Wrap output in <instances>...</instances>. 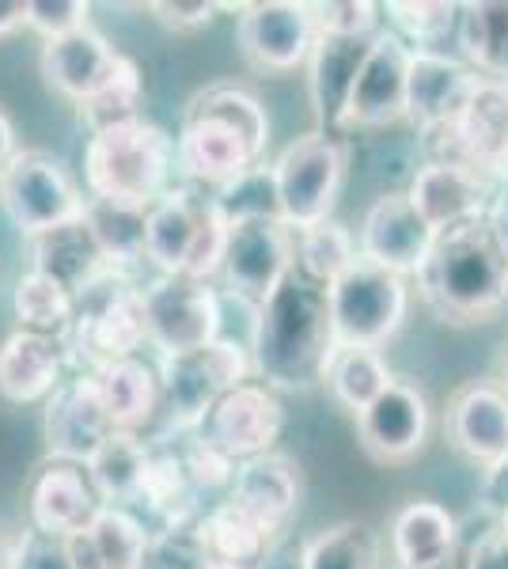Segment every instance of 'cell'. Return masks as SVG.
Listing matches in <instances>:
<instances>
[{"mask_svg":"<svg viewBox=\"0 0 508 569\" xmlns=\"http://www.w3.org/2000/svg\"><path fill=\"white\" fill-rule=\"evenodd\" d=\"M501 391L508 395V361H505V372H501Z\"/></svg>","mask_w":508,"mask_h":569,"instance_id":"59","label":"cell"},{"mask_svg":"<svg viewBox=\"0 0 508 569\" xmlns=\"http://www.w3.org/2000/svg\"><path fill=\"white\" fill-rule=\"evenodd\" d=\"M175 137L156 122H126L88 137L84 190L88 198L152 209L171 190Z\"/></svg>","mask_w":508,"mask_h":569,"instance_id":"4","label":"cell"},{"mask_svg":"<svg viewBox=\"0 0 508 569\" xmlns=\"http://www.w3.org/2000/svg\"><path fill=\"white\" fill-rule=\"evenodd\" d=\"M319 34H338V39H376L384 31V4L372 0H322L311 4Z\"/></svg>","mask_w":508,"mask_h":569,"instance_id":"44","label":"cell"},{"mask_svg":"<svg viewBox=\"0 0 508 569\" xmlns=\"http://www.w3.org/2000/svg\"><path fill=\"white\" fill-rule=\"evenodd\" d=\"M281 220L300 232L308 224L335 217L341 182L349 171V141L341 133H300L270 163Z\"/></svg>","mask_w":508,"mask_h":569,"instance_id":"6","label":"cell"},{"mask_svg":"<svg viewBox=\"0 0 508 569\" xmlns=\"http://www.w3.org/2000/svg\"><path fill=\"white\" fill-rule=\"evenodd\" d=\"M88 531H91V539H96L99 558H103L107 569H137L141 566L145 543H149V528H145L129 509H110L107 505Z\"/></svg>","mask_w":508,"mask_h":569,"instance_id":"43","label":"cell"},{"mask_svg":"<svg viewBox=\"0 0 508 569\" xmlns=\"http://www.w3.org/2000/svg\"><path fill=\"white\" fill-rule=\"evenodd\" d=\"M149 342V319H145V289L126 273H110L88 292L77 297V319L64 335L69 361L84 372L129 361Z\"/></svg>","mask_w":508,"mask_h":569,"instance_id":"5","label":"cell"},{"mask_svg":"<svg viewBox=\"0 0 508 569\" xmlns=\"http://www.w3.org/2000/svg\"><path fill=\"white\" fill-rule=\"evenodd\" d=\"M429 160H456L494 187L508 182V80H478L464 114L429 137Z\"/></svg>","mask_w":508,"mask_h":569,"instance_id":"12","label":"cell"},{"mask_svg":"<svg viewBox=\"0 0 508 569\" xmlns=\"http://www.w3.org/2000/svg\"><path fill=\"white\" fill-rule=\"evenodd\" d=\"M406 194L418 206V213L429 220L432 232H445V228L486 217L497 187L456 160H429L418 168Z\"/></svg>","mask_w":508,"mask_h":569,"instance_id":"22","label":"cell"},{"mask_svg":"<svg viewBox=\"0 0 508 569\" xmlns=\"http://www.w3.org/2000/svg\"><path fill=\"white\" fill-rule=\"evenodd\" d=\"M137 569H217L201 539L198 520H182V525H168L149 531L141 566Z\"/></svg>","mask_w":508,"mask_h":569,"instance_id":"42","label":"cell"},{"mask_svg":"<svg viewBox=\"0 0 508 569\" xmlns=\"http://www.w3.org/2000/svg\"><path fill=\"white\" fill-rule=\"evenodd\" d=\"M360 259L357 240L341 220L327 217L319 224H308L297 232V270L308 273L319 284H335L341 273Z\"/></svg>","mask_w":508,"mask_h":569,"instance_id":"39","label":"cell"},{"mask_svg":"<svg viewBox=\"0 0 508 569\" xmlns=\"http://www.w3.org/2000/svg\"><path fill=\"white\" fill-rule=\"evenodd\" d=\"M456 34L470 69L486 72V80H508V0L459 4Z\"/></svg>","mask_w":508,"mask_h":569,"instance_id":"33","label":"cell"},{"mask_svg":"<svg viewBox=\"0 0 508 569\" xmlns=\"http://www.w3.org/2000/svg\"><path fill=\"white\" fill-rule=\"evenodd\" d=\"M91 16L88 0H27V27L42 34V42L64 39V34L84 31Z\"/></svg>","mask_w":508,"mask_h":569,"instance_id":"45","label":"cell"},{"mask_svg":"<svg viewBox=\"0 0 508 569\" xmlns=\"http://www.w3.org/2000/svg\"><path fill=\"white\" fill-rule=\"evenodd\" d=\"M432 240H437V232L418 213L410 194H384L368 206L365 220H360L357 251L365 262L384 266L399 278H410V273L418 278L432 251Z\"/></svg>","mask_w":508,"mask_h":569,"instance_id":"17","label":"cell"},{"mask_svg":"<svg viewBox=\"0 0 508 569\" xmlns=\"http://www.w3.org/2000/svg\"><path fill=\"white\" fill-rule=\"evenodd\" d=\"M308 569H384V539L365 520H338L308 539Z\"/></svg>","mask_w":508,"mask_h":569,"instance_id":"37","label":"cell"},{"mask_svg":"<svg viewBox=\"0 0 508 569\" xmlns=\"http://www.w3.org/2000/svg\"><path fill=\"white\" fill-rule=\"evenodd\" d=\"M418 292L440 323L475 327L508 308V254L486 217L445 228L418 270Z\"/></svg>","mask_w":508,"mask_h":569,"instance_id":"3","label":"cell"},{"mask_svg":"<svg viewBox=\"0 0 508 569\" xmlns=\"http://www.w3.org/2000/svg\"><path fill=\"white\" fill-rule=\"evenodd\" d=\"M118 66V50L107 42V34H99L96 27H84L77 34H64L42 46V80L50 84L58 96L72 99V103H84L103 88V80Z\"/></svg>","mask_w":508,"mask_h":569,"instance_id":"27","label":"cell"},{"mask_svg":"<svg viewBox=\"0 0 508 569\" xmlns=\"http://www.w3.org/2000/svg\"><path fill=\"white\" fill-rule=\"evenodd\" d=\"M482 501H486L489 512H497V517H501V512L508 509V456L494 467V471H486Z\"/></svg>","mask_w":508,"mask_h":569,"instance_id":"52","label":"cell"},{"mask_svg":"<svg viewBox=\"0 0 508 569\" xmlns=\"http://www.w3.org/2000/svg\"><path fill=\"white\" fill-rule=\"evenodd\" d=\"M198 528L217 569H255L266 558V550L285 536L247 509H239L232 498L201 512Z\"/></svg>","mask_w":508,"mask_h":569,"instance_id":"31","label":"cell"},{"mask_svg":"<svg viewBox=\"0 0 508 569\" xmlns=\"http://www.w3.org/2000/svg\"><path fill=\"white\" fill-rule=\"evenodd\" d=\"M384 20L410 50H432L459 27V4L448 0H387Z\"/></svg>","mask_w":508,"mask_h":569,"instance_id":"41","label":"cell"},{"mask_svg":"<svg viewBox=\"0 0 508 569\" xmlns=\"http://www.w3.org/2000/svg\"><path fill=\"white\" fill-rule=\"evenodd\" d=\"M190 437V433H187ZM182 452V467H187L190 475V486L198 490V498H206V493H217V490H232L236 482V463L225 460V456L209 452L206 445H198V440H187V445L179 448Z\"/></svg>","mask_w":508,"mask_h":569,"instance_id":"46","label":"cell"},{"mask_svg":"<svg viewBox=\"0 0 508 569\" xmlns=\"http://www.w3.org/2000/svg\"><path fill=\"white\" fill-rule=\"evenodd\" d=\"M107 509L99 498L96 482H91L88 463L69 460H46L34 471L27 486V512H31V528L50 531V536H77L96 525V517Z\"/></svg>","mask_w":508,"mask_h":569,"instance_id":"18","label":"cell"},{"mask_svg":"<svg viewBox=\"0 0 508 569\" xmlns=\"http://www.w3.org/2000/svg\"><path fill=\"white\" fill-rule=\"evenodd\" d=\"M220 12V4H209V0H152L149 16L168 31L182 34V31H198V27H209L212 16Z\"/></svg>","mask_w":508,"mask_h":569,"instance_id":"48","label":"cell"},{"mask_svg":"<svg viewBox=\"0 0 508 569\" xmlns=\"http://www.w3.org/2000/svg\"><path fill=\"white\" fill-rule=\"evenodd\" d=\"M406 311H410V284L376 262L357 259L330 284V319L338 346L380 350L387 338L399 335Z\"/></svg>","mask_w":508,"mask_h":569,"instance_id":"7","label":"cell"},{"mask_svg":"<svg viewBox=\"0 0 508 569\" xmlns=\"http://www.w3.org/2000/svg\"><path fill=\"white\" fill-rule=\"evenodd\" d=\"M239 509L266 520L270 528L285 531L289 517L300 505V467L285 452H266L236 467V482L228 490Z\"/></svg>","mask_w":508,"mask_h":569,"instance_id":"29","label":"cell"},{"mask_svg":"<svg viewBox=\"0 0 508 569\" xmlns=\"http://www.w3.org/2000/svg\"><path fill=\"white\" fill-rule=\"evenodd\" d=\"M437 569H467V547H459L456 555L448 558L445 566H437Z\"/></svg>","mask_w":508,"mask_h":569,"instance_id":"57","label":"cell"},{"mask_svg":"<svg viewBox=\"0 0 508 569\" xmlns=\"http://www.w3.org/2000/svg\"><path fill=\"white\" fill-rule=\"evenodd\" d=\"M387 539L399 569H437L459 550V520L440 501L414 498L395 512Z\"/></svg>","mask_w":508,"mask_h":569,"instance_id":"28","label":"cell"},{"mask_svg":"<svg viewBox=\"0 0 508 569\" xmlns=\"http://www.w3.org/2000/svg\"><path fill=\"white\" fill-rule=\"evenodd\" d=\"M251 380V353L232 338L201 346L190 353H171L160 361V391L168 418L179 433H190L217 399Z\"/></svg>","mask_w":508,"mask_h":569,"instance_id":"8","label":"cell"},{"mask_svg":"<svg viewBox=\"0 0 508 569\" xmlns=\"http://www.w3.org/2000/svg\"><path fill=\"white\" fill-rule=\"evenodd\" d=\"M414 50L395 31L376 34L368 61L357 77V88L349 96L341 133L357 130H384L406 118V80H410Z\"/></svg>","mask_w":508,"mask_h":569,"instance_id":"16","label":"cell"},{"mask_svg":"<svg viewBox=\"0 0 508 569\" xmlns=\"http://www.w3.org/2000/svg\"><path fill=\"white\" fill-rule=\"evenodd\" d=\"M12 569H72V562L61 536H50V531L27 525L12 539Z\"/></svg>","mask_w":508,"mask_h":569,"instance_id":"47","label":"cell"},{"mask_svg":"<svg viewBox=\"0 0 508 569\" xmlns=\"http://www.w3.org/2000/svg\"><path fill=\"white\" fill-rule=\"evenodd\" d=\"M270 144V114L255 91L239 84H212L190 99L175 133V168L201 194L236 187L262 168Z\"/></svg>","mask_w":508,"mask_h":569,"instance_id":"2","label":"cell"},{"mask_svg":"<svg viewBox=\"0 0 508 569\" xmlns=\"http://www.w3.org/2000/svg\"><path fill=\"white\" fill-rule=\"evenodd\" d=\"M88 471L99 498L110 509H129V505H137V498H141L145 471H149V445L137 433H114L96 452Z\"/></svg>","mask_w":508,"mask_h":569,"instance_id":"34","label":"cell"},{"mask_svg":"<svg viewBox=\"0 0 508 569\" xmlns=\"http://www.w3.org/2000/svg\"><path fill=\"white\" fill-rule=\"evenodd\" d=\"M84 201L88 198L80 194L64 163L42 149H20V156L0 176V209L31 240L80 217Z\"/></svg>","mask_w":508,"mask_h":569,"instance_id":"10","label":"cell"},{"mask_svg":"<svg viewBox=\"0 0 508 569\" xmlns=\"http://www.w3.org/2000/svg\"><path fill=\"white\" fill-rule=\"evenodd\" d=\"M88 376H91V388H96L99 402H103L110 426H114L118 433H137L141 426H149L163 402L160 372H156L149 361H141V357L107 365V369H96Z\"/></svg>","mask_w":508,"mask_h":569,"instance_id":"30","label":"cell"},{"mask_svg":"<svg viewBox=\"0 0 508 569\" xmlns=\"http://www.w3.org/2000/svg\"><path fill=\"white\" fill-rule=\"evenodd\" d=\"M69 346L64 338L34 335V330H16L0 346V395L16 407L46 402L64 383L69 369Z\"/></svg>","mask_w":508,"mask_h":569,"instance_id":"24","label":"cell"},{"mask_svg":"<svg viewBox=\"0 0 508 569\" xmlns=\"http://www.w3.org/2000/svg\"><path fill=\"white\" fill-rule=\"evenodd\" d=\"M27 27V0H0V39Z\"/></svg>","mask_w":508,"mask_h":569,"instance_id":"55","label":"cell"},{"mask_svg":"<svg viewBox=\"0 0 508 569\" xmlns=\"http://www.w3.org/2000/svg\"><path fill=\"white\" fill-rule=\"evenodd\" d=\"M395 376L387 372V361L380 350H368V346H338L335 357L327 365V391L335 395L338 407L353 410V418L368 402L380 399V391L391 383Z\"/></svg>","mask_w":508,"mask_h":569,"instance_id":"35","label":"cell"},{"mask_svg":"<svg viewBox=\"0 0 508 569\" xmlns=\"http://www.w3.org/2000/svg\"><path fill=\"white\" fill-rule=\"evenodd\" d=\"M467 569H508V536L501 531V525L482 531L467 547Z\"/></svg>","mask_w":508,"mask_h":569,"instance_id":"49","label":"cell"},{"mask_svg":"<svg viewBox=\"0 0 508 569\" xmlns=\"http://www.w3.org/2000/svg\"><path fill=\"white\" fill-rule=\"evenodd\" d=\"M137 505H145L152 512L156 528L198 520V490L190 486L179 445H149V471H145Z\"/></svg>","mask_w":508,"mask_h":569,"instance_id":"32","label":"cell"},{"mask_svg":"<svg viewBox=\"0 0 508 569\" xmlns=\"http://www.w3.org/2000/svg\"><path fill=\"white\" fill-rule=\"evenodd\" d=\"M12 311L20 319V330L64 338L72 330V319H77V297L46 273L27 270L12 289Z\"/></svg>","mask_w":508,"mask_h":569,"instance_id":"36","label":"cell"},{"mask_svg":"<svg viewBox=\"0 0 508 569\" xmlns=\"http://www.w3.org/2000/svg\"><path fill=\"white\" fill-rule=\"evenodd\" d=\"M357 440L376 463H406L429 440V402L410 380H391L357 415Z\"/></svg>","mask_w":508,"mask_h":569,"instance_id":"19","label":"cell"},{"mask_svg":"<svg viewBox=\"0 0 508 569\" xmlns=\"http://www.w3.org/2000/svg\"><path fill=\"white\" fill-rule=\"evenodd\" d=\"M281 429L285 407L277 391L266 388L262 380H243L225 399L212 402L209 415L190 429V437L239 467L255 460V456L273 452Z\"/></svg>","mask_w":508,"mask_h":569,"instance_id":"11","label":"cell"},{"mask_svg":"<svg viewBox=\"0 0 508 569\" xmlns=\"http://www.w3.org/2000/svg\"><path fill=\"white\" fill-rule=\"evenodd\" d=\"M64 550H69L72 569H107L99 558V547L91 539V531H77V536H64Z\"/></svg>","mask_w":508,"mask_h":569,"instance_id":"51","label":"cell"},{"mask_svg":"<svg viewBox=\"0 0 508 569\" xmlns=\"http://www.w3.org/2000/svg\"><path fill=\"white\" fill-rule=\"evenodd\" d=\"M316 39V16L303 0H258L239 8L236 46L247 66L262 77H285L308 66Z\"/></svg>","mask_w":508,"mask_h":569,"instance_id":"13","label":"cell"},{"mask_svg":"<svg viewBox=\"0 0 508 569\" xmlns=\"http://www.w3.org/2000/svg\"><path fill=\"white\" fill-rule=\"evenodd\" d=\"M0 569H12V539H8L4 525H0Z\"/></svg>","mask_w":508,"mask_h":569,"instance_id":"56","label":"cell"},{"mask_svg":"<svg viewBox=\"0 0 508 569\" xmlns=\"http://www.w3.org/2000/svg\"><path fill=\"white\" fill-rule=\"evenodd\" d=\"M84 217H88V224L96 228L99 243H103L107 259L118 273H126L129 266L145 262V224H149V209L88 198Z\"/></svg>","mask_w":508,"mask_h":569,"instance_id":"38","label":"cell"},{"mask_svg":"<svg viewBox=\"0 0 508 569\" xmlns=\"http://www.w3.org/2000/svg\"><path fill=\"white\" fill-rule=\"evenodd\" d=\"M255 569H308V539H300L297 531H285Z\"/></svg>","mask_w":508,"mask_h":569,"instance_id":"50","label":"cell"},{"mask_svg":"<svg viewBox=\"0 0 508 569\" xmlns=\"http://www.w3.org/2000/svg\"><path fill=\"white\" fill-rule=\"evenodd\" d=\"M478 72L467 61H456L440 50H414L410 80H406V122L425 141L440 137L464 114L467 99L478 88Z\"/></svg>","mask_w":508,"mask_h":569,"instance_id":"15","label":"cell"},{"mask_svg":"<svg viewBox=\"0 0 508 569\" xmlns=\"http://www.w3.org/2000/svg\"><path fill=\"white\" fill-rule=\"evenodd\" d=\"M497 525H501V531H505V536H508V509L501 512V517H497Z\"/></svg>","mask_w":508,"mask_h":569,"instance_id":"58","label":"cell"},{"mask_svg":"<svg viewBox=\"0 0 508 569\" xmlns=\"http://www.w3.org/2000/svg\"><path fill=\"white\" fill-rule=\"evenodd\" d=\"M486 224H489V232L497 236L501 251L508 254V182H501V187H497V194H494V201H489Z\"/></svg>","mask_w":508,"mask_h":569,"instance_id":"53","label":"cell"},{"mask_svg":"<svg viewBox=\"0 0 508 569\" xmlns=\"http://www.w3.org/2000/svg\"><path fill=\"white\" fill-rule=\"evenodd\" d=\"M209 213V194L193 187H171L156 206L149 209V224H145V262L152 266L160 278L171 273H187V262L198 247L201 224Z\"/></svg>","mask_w":508,"mask_h":569,"instance_id":"26","label":"cell"},{"mask_svg":"<svg viewBox=\"0 0 508 569\" xmlns=\"http://www.w3.org/2000/svg\"><path fill=\"white\" fill-rule=\"evenodd\" d=\"M338 350L330 289L292 270L255 311L251 372L273 391H308L327 380V365Z\"/></svg>","mask_w":508,"mask_h":569,"instance_id":"1","label":"cell"},{"mask_svg":"<svg viewBox=\"0 0 508 569\" xmlns=\"http://www.w3.org/2000/svg\"><path fill=\"white\" fill-rule=\"evenodd\" d=\"M118 429L110 426L103 402H99L91 376L80 372L77 380H64L58 391L46 399L42 410V437L50 460L69 463H91L96 452L114 437Z\"/></svg>","mask_w":508,"mask_h":569,"instance_id":"20","label":"cell"},{"mask_svg":"<svg viewBox=\"0 0 508 569\" xmlns=\"http://www.w3.org/2000/svg\"><path fill=\"white\" fill-rule=\"evenodd\" d=\"M292 262H297V232L281 217H232L217 278L236 300L258 311L285 281Z\"/></svg>","mask_w":508,"mask_h":569,"instance_id":"9","label":"cell"},{"mask_svg":"<svg viewBox=\"0 0 508 569\" xmlns=\"http://www.w3.org/2000/svg\"><path fill=\"white\" fill-rule=\"evenodd\" d=\"M372 42L376 39H338V34L316 39V50L308 58V99L322 133H341V118H346L349 96H353Z\"/></svg>","mask_w":508,"mask_h":569,"instance_id":"25","label":"cell"},{"mask_svg":"<svg viewBox=\"0 0 508 569\" xmlns=\"http://www.w3.org/2000/svg\"><path fill=\"white\" fill-rule=\"evenodd\" d=\"M31 270L53 278L61 289H69L72 297H80V292H88L91 284H99L103 278H110V273H118L114 266H110L103 243H99L96 228L88 224L84 213L64 220L58 228H50V232L34 236Z\"/></svg>","mask_w":508,"mask_h":569,"instance_id":"23","label":"cell"},{"mask_svg":"<svg viewBox=\"0 0 508 569\" xmlns=\"http://www.w3.org/2000/svg\"><path fill=\"white\" fill-rule=\"evenodd\" d=\"M20 156V141H16V122L4 107H0V176L8 171V163Z\"/></svg>","mask_w":508,"mask_h":569,"instance_id":"54","label":"cell"},{"mask_svg":"<svg viewBox=\"0 0 508 569\" xmlns=\"http://www.w3.org/2000/svg\"><path fill=\"white\" fill-rule=\"evenodd\" d=\"M141 91H145V84H141L137 61L126 58V53H118V66L103 80V88L80 103V122H84L91 133L110 130V126L137 122V118H141Z\"/></svg>","mask_w":508,"mask_h":569,"instance_id":"40","label":"cell"},{"mask_svg":"<svg viewBox=\"0 0 508 569\" xmlns=\"http://www.w3.org/2000/svg\"><path fill=\"white\" fill-rule=\"evenodd\" d=\"M445 433L464 460L494 471L508 456V395L501 383H464L448 402Z\"/></svg>","mask_w":508,"mask_h":569,"instance_id":"21","label":"cell"},{"mask_svg":"<svg viewBox=\"0 0 508 569\" xmlns=\"http://www.w3.org/2000/svg\"><path fill=\"white\" fill-rule=\"evenodd\" d=\"M145 319H149V346L163 357L190 353L220 338V297L212 281L187 273L156 278L145 289Z\"/></svg>","mask_w":508,"mask_h":569,"instance_id":"14","label":"cell"}]
</instances>
